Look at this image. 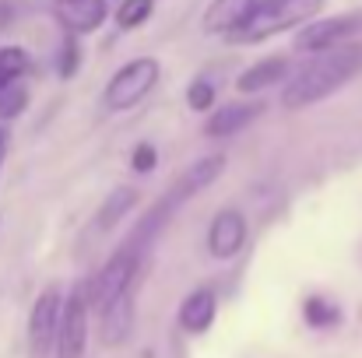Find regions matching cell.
I'll return each instance as SVG.
<instances>
[{
    "instance_id": "1",
    "label": "cell",
    "mask_w": 362,
    "mask_h": 358,
    "mask_svg": "<svg viewBox=\"0 0 362 358\" xmlns=\"http://www.w3.org/2000/svg\"><path fill=\"white\" fill-rule=\"evenodd\" d=\"M356 74H362V42H341V46L310 53V60L288 74L281 88V106L306 109L313 102H324L334 92H341Z\"/></svg>"
},
{
    "instance_id": "2",
    "label": "cell",
    "mask_w": 362,
    "mask_h": 358,
    "mask_svg": "<svg viewBox=\"0 0 362 358\" xmlns=\"http://www.w3.org/2000/svg\"><path fill=\"white\" fill-rule=\"evenodd\" d=\"M324 0H264L243 25L229 32L233 42H264L278 32H288L310 18H317Z\"/></svg>"
},
{
    "instance_id": "3",
    "label": "cell",
    "mask_w": 362,
    "mask_h": 358,
    "mask_svg": "<svg viewBox=\"0 0 362 358\" xmlns=\"http://www.w3.org/2000/svg\"><path fill=\"white\" fill-rule=\"evenodd\" d=\"M158 71L162 67L151 56H137V60L123 64L120 71L110 78V85H106V109H113V113L134 109L158 85Z\"/></svg>"
},
{
    "instance_id": "4",
    "label": "cell",
    "mask_w": 362,
    "mask_h": 358,
    "mask_svg": "<svg viewBox=\"0 0 362 358\" xmlns=\"http://www.w3.org/2000/svg\"><path fill=\"white\" fill-rule=\"evenodd\" d=\"M137 260H141V253L134 246H123L120 253H113L106 260V267L95 274L92 292H88V302L103 309L110 299H117L120 292L134 288V281H137Z\"/></svg>"
},
{
    "instance_id": "5",
    "label": "cell",
    "mask_w": 362,
    "mask_h": 358,
    "mask_svg": "<svg viewBox=\"0 0 362 358\" xmlns=\"http://www.w3.org/2000/svg\"><path fill=\"white\" fill-rule=\"evenodd\" d=\"M88 295L85 288H74L64 302L60 313V330H57V358H85L88 345Z\"/></svg>"
},
{
    "instance_id": "6",
    "label": "cell",
    "mask_w": 362,
    "mask_h": 358,
    "mask_svg": "<svg viewBox=\"0 0 362 358\" xmlns=\"http://www.w3.org/2000/svg\"><path fill=\"white\" fill-rule=\"evenodd\" d=\"M60 313H64V299L57 288H46L32 313H28V348L35 358H46L49 348L57 345V330H60Z\"/></svg>"
},
{
    "instance_id": "7",
    "label": "cell",
    "mask_w": 362,
    "mask_h": 358,
    "mask_svg": "<svg viewBox=\"0 0 362 358\" xmlns=\"http://www.w3.org/2000/svg\"><path fill=\"white\" fill-rule=\"evenodd\" d=\"M359 28H362V14H334V18H324L317 25H306L296 35V49L299 53H320V49L349 42Z\"/></svg>"
},
{
    "instance_id": "8",
    "label": "cell",
    "mask_w": 362,
    "mask_h": 358,
    "mask_svg": "<svg viewBox=\"0 0 362 358\" xmlns=\"http://www.w3.org/2000/svg\"><path fill=\"white\" fill-rule=\"evenodd\" d=\"M226 172V155H208V158H197L194 165H187L183 172H180V179L169 186V193L162 197V204L173 211V208H180V204H187L194 193H201L204 186H211L218 176Z\"/></svg>"
},
{
    "instance_id": "9",
    "label": "cell",
    "mask_w": 362,
    "mask_h": 358,
    "mask_svg": "<svg viewBox=\"0 0 362 358\" xmlns=\"http://www.w3.org/2000/svg\"><path fill=\"white\" fill-rule=\"evenodd\" d=\"M246 242V218L236 208H222L208 225V253L215 260H233Z\"/></svg>"
},
{
    "instance_id": "10",
    "label": "cell",
    "mask_w": 362,
    "mask_h": 358,
    "mask_svg": "<svg viewBox=\"0 0 362 358\" xmlns=\"http://www.w3.org/2000/svg\"><path fill=\"white\" fill-rule=\"evenodd\" d=\"M134 330V288L120 292L117 299H110L103 306V320H99V338L106 348H117L130 338Z\"/></svg>"
},
{
    "instance_id": "11",
    "label": "cell",
    "mask_w": 362,
    "mask_h": 358,
    "mask_svg": "<svg viewBox=\"0 0 362 358\" xmlns=\"http://www.w3.org/2000/svg\"><path fill=\"white\" fill-rule=\"evenodd\" d=\"M53 14L67 32L88 35L106 21V0H53Z\"/></svg>"
},
{
    "instance_id": "12",
    "label": "cell",
    "mask_w": 362,
    "mask_h": 358,
    "mask_svg": "<svg viewBox=\"0 0 362 358\" xmlns=\"http://www.w3.org/2000/svg\"><path fill=\"white\" fill-rule=\"evenodd\" d=\"M260 113H264V102H229V106H222V109H211V117L204 123V133L215 137V141L233 137V133L246 130Z\"/></svg>"
},
{
    "instance_id": "13",
    "label": "cell",
    "mask_w": 362,
    "mask_h": 358,
    "mask_svg": "<svg viewBox=\"0 0 362 358\" xmlns=\"http://www.w3.org/2000/svg\"><path fill=\"white\" fill-rule=\"evenodd\" d=\"M288 74H292L288 56H267V60H257L253 67L243 71L236 88H240L243 95H253V92H264V88L278 85V81H288Z\"/></svg>"
},
{
    "instance_id": "14",
    "label": "cell",
    "mask_w": 362,
    "mask_h": 358,
    "mask_svg": "<svg viewBox=\"0 0 362 358\" xmlns=\"http://www.w3.org/2000/svg\"><path fill=\"white\" fill-rule=\"evenodd\" d=\"M264 0H211V7L204 11V32H222L229 35L236 25H243Z\"/></svg>"
},
{
    "instance_id": "15",
    "label": "cell",
    "mask_w": 362,
    "mask_h": 358,
    "mask_svg": "<svg viewBox=\"0 0 362 358\" xmlns=\"http://www.w3.org/2000/svg\"><path fill=\"white\" fill-rule=\"evenodd\" d=\"M215 313H218V302H215V292L211 288H197L183 299L180 306V327L187 334H204L211 323H215Z\"/></svg>"
},
{
    "instance_id": "16",
    "label": "cell",
    "mask_w": 362,
    "mask_h": 358,
    "mask_svg": "<svg viewBox=\"0 0 362 358\" xmlns=\"http://www.w3.org/2000/svg\"><path fill=\"white\" fill-rule=\"evenodd\" d=\"M137 204V190H130V186H123V190H117L110 201H106V208L99 211V229L106 232V229H113L117 222H120L123 215L130 211Z\"/></svg>"
},
{
    "instance_id": "17",
    "label": "cell",
    "mask_w": 362,
    "mask_h": 358,
    "mask_svg": "<svg viewBox=\"0 0 362 358\" xmlns=\"http://www.w3.org/2000/svg\"><path fill=\"white\" fill-rule=\"evenodd\" d=\"M28 71V53L21 46H4L0 49V88L14 85Z\"/></svg>"
},
{
    "instance_id": "18",
    "label": "cell",
    "mask_w": 362,
    "mask_h": 358,
    "mask_svg": "<svg viewBox=\"0 0 362 358\" xmlns=\"http://www.w3.org/2000/svg\"><path fill=\"white\" fill-rule=\"evenodd\" d=\"M303 316H306V323H310V327H334V323L341 320V309H338L334 302H327V299L313 295V299H306Z\"/></svg>"
},
{
    "instance_id": "19",
    "label": "cell",
    "mask_w": 362,
    "mask_h": 358,
    "mask_svg": "<svg viewBox=\"0 0 362 358\" xmlns=\"http://www.w3.org/2000/svg\"><path fill=\"white\" fill-rule=\"evenodd\" d=\"M155 11V0H120V11H117V25L120 28H137L151 18Z\"/></svg>"
},
{
    "instance_id": "20",
    "label": "cell",
    "mask_w": 362,
    "mask_h": 358,
    "mask_svg": "<svg viewBox=\"0 0 362 358\" xmlns=\"http://www.w3.org/2000/svg\"><path fill=\"white\" fill-rule=\"evenodd\" d=\"M28 106V92L14 81L7 88H0V119H14L21 117V109Z\"/></svg>"
},
{
    "instance_id": "21",
    "label": "cell",
    "mask_w": 362,
    "mask_h": 358,
    "mask_svg": "<svg viewBox=\"0 0 362 358\" xmlns=\"http://www.w3.org/2000/svg\"><path fill=\"white\" fill-rule=\"evenodd\" d=\"M187 106H190L194 113L211 109V106H215V85H211V81H204V78L190 81V88H187Z\"/></svg>"
},
{
    "instance_id": "22",
    "label": "cell",
    "mask_w": 362,
    "mask_h": 358,
    "mask_svg": "<svg viewBox=\"0 0 362 358\" xmlns=\"http://www.w3.org/2000/svg\"><path fill=\"white\" fill-rule=\"evenodd\" d=\"M78 60H81V49H78V35L67 32L64 46H60V78H71L78 71Z\"/></svg>"
},
{
    "instance_id": "23",
    "label": "cell",
    "mask_w": 362,
    "mask_h": 358,
    "mask_svg": "<svg viewBox=\"0 0 362 358\" xmlns=\"http://www.w3.org/2000/svg\"><path fill=\"white\" fill-rule=\"evenodd\" d=\"M158 165V151H155V144H148V141H141L137 148H134V155H130V169L134 172H151Z\"/></svg>"
},
{
    "instance_id": "24",
    "label": "cell",
    "mask_w": 362,
    "mask_h": 358,
    "mask_svg": "<svg viewBox=\"0 0 362 358\" xmlns=\"http://www.w3.org/2000/svg\"><path fill=\"white\" fill-rule=\"evenodd\" d=\"M4 148H7V133L0 130V162H4Z\"/></svg>"
}]
</instances>
